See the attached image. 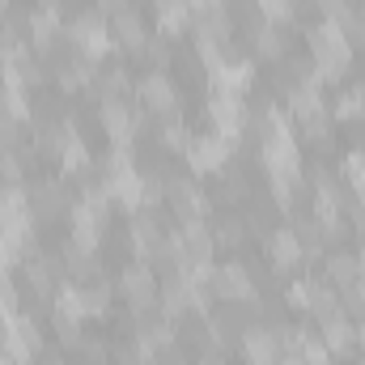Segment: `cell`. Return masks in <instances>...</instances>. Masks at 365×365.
I'll return each instance as SVG.
<instances>
[{"instance_id":"9","label":"cell","mask_w":365,"mask_h":365,"mask_svg":"<svg viewBox=\"0 0 365 365\" xmlns=\"http://www.w3.org/2000/svg\"><path fill=\"white\" fill-rule=\"evenodd\" d=\"M110 38H115V47H123V51H145L149 34H145V21H140L136 4L123 0V4L110 13Z\"/></svg>"},{"instance_id":"30","label":"cell","mask_w":365,"mask_h":365,"mask_svg":"<svg viewBox=\"0 0 365 365\" xmlns=\"http://www.w3.org/2000/svg\"><path fill=\"white\" fill-rule=\"evenodd\" d=\"M0 179H4V187H17L21 182V158L0 153Z\"/></svg>"},{"instance_id":"39","label":"cell","mask_w":365,"mask_h":365,"mask_svg":"<svg viewBox=\"0 0 365 365\" xmlns=\"http://www.w3.org/2000/svg\"><path fill=\"white\" fill-rule=\"evenodd\" d=\"M276 365H280V361H276Z\"/></svg>"},{"instance_id":"13","label":"cell","mask_w":365,"mask_h":365,"mask_svg":"<svg viewBox=\"0 0 365 365\" xmlns=\"http://www.w3.org/2000/svg\"><path fill=\"white\" fill-rule=\"evenodd\" d=\"M268 259H272V268H280V272H289V268H297V264L306 259V251H302V238L293 234V225L276 230L272 238H268Z\"/></svg>"},{"instance_id":"37","label":"cell","mask_w":365,"mask_h":365,"mask_svg":"<svg viewBox=\"0 0 365 365\" xmlns=\"http://www.w3.org/2000/svg\"><path fill=\"white\" fill-rule=\"evenodd\" d=\"M361 106H365V86H361Z\"/></svg>"},{"instance_id":"4","label":"cell","mask_w":365,"mask_h":365,"mask_svg":"<svg viewBox=\"0 0 365 365\" xmlns=\"http://www.w3.org/2000/svg\"><path fill=\"white\" fill-rule=\"evenodd\" d=\"M119 289H123V297H128V306H132L136 314H145V310L158 306V272H153L145 259L132 264L128 272L119 276Z\"/></svg>"},{"instance_id":"3","label":"cell","mask_w":365,"mask_h":365,"mask_svg":"<svg viewBox=\"0 0 365 365\" xmlns=\"http://www.w3.org/2000/svg\"><path fill=\"white\" fill-rule=\"evenodd\" d=\"M68 43L77 47V56H86V60H102L106 51H110V21L102 17V13H81L77 21H73V30H68Z\"/></svg>"},{"instance_id":"10","label":"cell","mask_w":365,"mask_h":365,"mask_svg":"<svg viewBox=\"0 0 365 365\" xmlns=\"http://www.w3.org/2000/svg\"><path fill=\"white\" fill-rule=\"evenodd\" d=\"M136 128H140V115L128 102H102V132L110 136L115 149H128L132 136H136Z\"/></svg>"},{"instance_id":"28","label":"cell","mask_w":365,"mask_h":365,"mask_svg":"<svg viewBox=\"0 0 365 365\" xmlns=\"http://www.w3.org/2000/svg\"><path fill=\"white\" fill-rule=\"evenodd\" d=\"M336 119H365L361 86H353V90H344V93H340V102H336Z\"/></svg>"},{"instance_id":"27","label":"cell","mask_w":365,"mask_h":365,"mask_svg":"<svg viewBox=\"0 0 365 365\" xmlns=\"http://www.w3.org/2000/svg\"><path fill=\"white\" fill-rule=\"evenodd\" d=\"M344 179H349V187H353L357 195H365V149H353V153L344 158Z\"/></svg>"},{"instance_id":"35","label":"cell","mask_w":365,"mask_h":365,"mask_svg":"<svg viewBox=\"0 0 365 365\" xmlns=\"http://www.w3.org/2000/svg\"><path fill=\"white\" fill-rule=\"evenodd\" d=\"M357 349H365V314H361V323H357Z\"/></svg>"},{"instance_id":"21","label":"cell","mask_w":365,"mask_h":365,"mask_svg":"<svg viewBox=\"0 0 365 365\" xmlns=\"http://www.w3.org/2000/svg\"><path fill=\"white\" fill-rule=\"evenodd\" d=\"M30 217V191L26 187H0V221Z\"/></svg>"},{"instance_id":"20","label":"cell","mask_w":365,"mask_h":365,"mask_svg":"<svg viewBox=\"0 0 365 365\" xmlns=\"http://www.w3.org/2000/svg\"><path fill=\"white\" fill-rule=\"evenodd\" d=\"M158 30H162V34H182V30H191V13L182 9L179 0H158Z\"/></svg>"},{"instance_id":"11","label":"cell","mask_w":365,"mask_h":365,"mask_svg":"<svg viewBox=\"0 0 365 365\" xmlns=\"http://www.w3.org/2000/svg\"><path fill=\"white\" fill-rule=\"evenodd\" d=\"M212 289L217 297L225 302H255V284H251V272L242 264H221L212 268Z\"/></svg>"},{"instance_id":"22","label":"cell","mask_w":365,"mask_h":365,"mask_svg":"<svg viewBox=\"0 0 365 365\" xmlns=\"http://www.w3.org/2000/svg\"><path fill=\"white\" fill-rule=\"evenodd\" d=\"M255 47H259V56H264V60H284V34H280V26H276V21L255 26Z\"/></svg>"},{"instance_id":"36","label":"cell","mask_w":365,"mask_h":365,"mask_svg":"<svg viewBox=\"0 0 365 365\" xmlns=\"http://www.w3.org/2000/svg\"><path fill=\"white\" fill-rule=\"evenodd\" d=\"M195 365H217V357H204V361H195Z\"/></svg>"},{"instance_id":"8","label":"cell","mask_w":365,"mask_h":365,"mask_svg":"<svg viewBox=\"0 0 365 365\" xmlns=\"http://www.w3.org/2000/svg\"><path fill=\"white\" fill-rule=\"evenodd\" d=\"M166 200H170L179 221H204L208 217V195L191 179H166Z\"/></svg>"},{"instance_id":"34","label":"cell","mask_w":365,"mask_h":365,"mask_svg":"<svg viewBox=\"0 0 365 365\" xmlns=\"http://www.w3.org/2000/svg\"><path fill=\"white\" fill-rule=\"evenodd\" d=\"M212 238H217V242H225V247L242 242V221H234V217H230V221H225V225H221V230H217Z\"/></svg>"},{"instance_id":"15","label":"cell","mask_w":365,"mask_h":365,"mask_svg":"<svg viewBox=\"0 0 365 365\" xmlns=\"http://www.w3.org/2000/svg\"><path fill=\"white\" fill-rule=\"evenodd\" d=\"M68 208V195H64V182H34L30 187V217H60Z\"/></svg>"},{"instance_id":"19","label":"cell","mask_w":365,"mask_h":365,"mask_svg":"<svg viewBox=\"0 0 365 365\" xmlns=\"http://www.w3.org/2000/svg\"><path fill=\"white\" fill-rule=\"evenodd\" d=\"M357 276H361V264H357V255L353 251H336L331 259H327V280H331V289L340 293V289H349V284H357Z\"/></svg>"},{"instance_id":"29","label":"cell","mask_w":365,"mask_h":365,"mask_svg":"<svg viewBox=\"0 0 365 365\" xmlns=\"http://www.w3.org/2000/svg\"><path fill=\"white\" fill-rule=\"evenodd\" d=\"M162 140H166L175 153H187V149H191V132L182 128L179 119H166V132H162Z\"/></svg>"},{"instance_id":"23","label":"cell","mask_w":365,"mask_h":365,"mask_svg":"<svg viewBox=\"0 0 365 365\" xmlns=\"http://www.w3.org/2000/svg\"><path fill=\"white\" fill-rule=\"evenodd\" d=\"M81 306H86V319H102L110 306V284H102V280L81 284Z\"/></svg>"},{"instance_id":"1","label":"cell","mask_w":365,"mask_h":365,"mask_svg":"<svg viewBox=\"0 0 365 365\" xmlns=\"http://www.w3.org/2000/svg\"><path fill=\"white\" fill-rule=\"evenodd\" d=\"M310 38V68L319 81H344L353 68V43L336 21H314L306 30Z\"/></svg>"},{"instance_id":"32","label":"cell","mask_w":365,"mask_h":365,"mask_svg":"<svg viewBox=\"0 0 365 365\" xmlns=\"http://www.w3.org/2000/svg\"><path fill=\"white\" fill-rule=\"evenodd\" d=\"M314 9L323 13V21H340L353 4H349V0H314Z\"/></svg>"},{"instance_id":"31","label":"cell","mask_w":365,"mask_h":365,"mask_svg":"<svg viewBox=\"0 0 365 365\" xmlns=\"http://www.w3.org/2000/svg\"><path fill=\"white\" fill-rule=\"evenodd\" d=\"M9 314H17V289L9 276H0V319H9Z\"/></svg>"},{"instance_id":"25","label":"cell","mask_w":365,"mask_h":365,"mask_svg":"<svg viewBox=\"0 0 365 365\" xmlns=\"http://www.w3.org/2000/svg\"><path fill=\"white\" fill-rule=\"evenodd\" d=\"M60 162H64V175H86V170H90V149H86V140L73 136V140L64 145Z\"/></svg>"},{"instance_id":"12","label":"cell","mask_w":365,"mask_h":365,"mask_svg":"<svg viewBox=\"0 0 365 365\" xmlns=\"http://www.w3.org/2000/svg\"><path fill=\"white\" fill-rule=\"evenodd\" d=\"M319 331H323V344H327L331 357H353V349H357V327H353L349 314H336V319L319 323Z\"/></svg>"},{"instance_id":"14","label":"cell","mask_w":365,"mask_h":365,"mask_svg":"<svg viewBox=\"0 0 365 365\" xmlns=\"http://www.w3.org/2000/svg\"><path fill=\"white\" fill-rule=\"evenodd\" d=\"M212 77V93H230V98H242V93L251 90V64L247 60H225L217 73H208Z\"/></svg>"},{"instance_id":"38","label":"cell","mask_w":365,"mask_h":365,"mask_svg":"<svg viewBox=\"0 0 365 365\" xmlns=\"http://www.w3.org/2000/svg\"><path fill=\"white\" fill-rule=\"evenodd\" d=\"M208 4H221V0H208Z\"/></svg>"},{"instance_id":"5","label":"cell","mask_w":365,"mask_h":365,"mask_svg":"<svg viewBox=\"0 0 365 365\" xmlns=\"http://www.w3.org/2000/svg\"><path fill=\"white\" fill-rule=\"evenodd\" d=\"M208 119H212V132L221 140H238L247 132V106L242 98H230V93H212L208 98Z\"/></svg>"},{"instance_id":"6","label":"cell","mask_w":365,"mask_h":365,"mask_svg":"<svg viewBox=\"0 0 365 365\" xmlns=\"http://www.w3.org/2000/svg\"><path fill=\"white\" fill-rule=\"evenodd\" d=\"M136 98L149 115H162V119H179V93L170 86L166 73H149L140 86H136Z\"/></svg>"},{"instance_id":"7","label":"cell","mask_w":365,"mask_h":365,"mask_svg":"<svg viewBox=\"0 0 365 365\" xmlns=\"http://www.w3.org/2000/svg\"><path fill=\"white\" fill-rule=\"evenodd\" d=\"M182 158L195 175H221L225 162H230V140H221L217 132L212 136H191V149Z\"/></svg>"},{"instance_id":"18","label":"cell","mask_w":365,"mask_h":365,"mask_svg":"<svg viewBox=\"0 0 365 365\" xmlns=\"http://www.w3.org/2000/svg\"><path fill=\"white\" fill-rule=\"evenodd\" d=\"M30 34H34V51H56V43H60V17H56V9L34 13L30 17Z\"/></svg>"},{"instance_id":"16","label":"cell","mask_w":365,"mask_h":365,"mask_svg":"<svg viewBox=\"0 0 365 365\" xmlns=\"http://www.w3.org/2000/svg\"><path fill=\"white\" fill-rule=\"evenodd\" d=\"M166 247V234L158 230V221L153 217H132V251L145 259V264H153V255Z\"/></svg>"},{"instance_id":"26","label":"cell","mask_w":365,"mask_h":365,"mask_svg":"<svg viewBox=\"0 0 365 365\" xmlns=\"http://www.w3.org/2000/svg\"><path fill=\"white\" fill-rule=\"evenodd\" d=\"M297 361H302V365H331V353H327V344H323V340H314V336H302Z\"/></svg>"},{"instance_id":"2","label":"cell","mask_w":365,"mask_h":365,"mask_svg":"<svg viewBox=\"0 0 365 365\" xmlns=\"http://www.w3.org/2000/svg\"><path fill=\"white\" fill-rule=\"evenodd\" d=\"M0 344L9 349V357H13L17 365H30L34 353H43V336H38L34 319H26V314L0 319Z\"/></svg>"},{"instance_id":"24","label":"cell","mask_w":365,"mask_h":365,"mask_svg":"<svg viewBox=\"0 0 365 365\" xmlns=\"http://www.w3.org/2000/svg\"><path fill=\"white\" fill-rule=\"evenodd\" d=\"M98 98H102V102H128V73H123V68L102 73V77H98Z\"/></svg>"},{"instance_id":"33","label":"cell","mask_w":365,"mask_h":365,"mask_svg":"<svg viewBox=\"0 0 365 365\" xmlns=\"http://www.w3.org/2000/svg\"><path fill=\"white\" fill-rule=\"evenodd\" d=\"M145 56H153V64H158V68H166V64H170V47H166V34H162V38H149V43H145Z\"/></svg>"},{"instance_id":"17","label":"cell","mask_w":365,"mask_h":365,"mask_svg":"<svg viewBox=\"0 0 365 365\" xmlns=\"http://www.w3.org/2000/svg\"><path fill=\"white\" fill-rule=\"evenodd\" d=\"M242 353H247L251 365H276L280 361L272 327H251V331H242Z\"/></svg>"}]
</instances>
